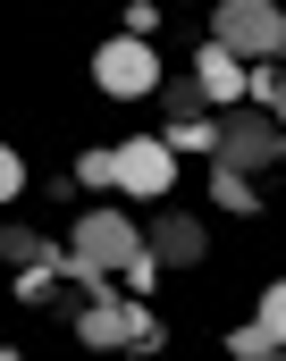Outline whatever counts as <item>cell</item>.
I'll return each mask as SVG.
<instances>
[{
  "instance_id": "1",
  "label": "cell",
  "mask_w": 286,
  "mask_h": 361,
  "mask_svg": "<svg viewBox=\"0 0 286 361\" xmlns=\"http://www.w3.org/2000/svg\"><path fill=\"white\" fill-rule=\"evenodd\" d=\"M210 42L236 51V59L286 68V8L278 0H219V8H210Z\"/></svg>"
},
{
  "instance_id": "16",
  "label": "cell",
  "mask_w": 286,
  "mask_h": 361,
  "mask_svg": "<svg viewBox=\"0 0 286 361\" xmlns=\"http://www.w3.org/2000/svg\"><path fill=\"white\" fill-rule=\"evenodd\" d=\"M17 193H25V160L0 143V202H17Z\"/></svg>"
},
{
  "instance_id": "7",
  "label": "cell",
  "mask_w": 286,
  "mask_h": 361,
  "mask_svg": "<svg viewBox=\"0 0 286 361\" xmlns=\"http://www.w3.org/2000/svg\"><path fill=\"white\" fill-rule=\"evenodd\" d=\"M152 261H169V269H186V261H202V227H193L186 210H169V219L152 227Z\"/></svg>"
},
{
  "instance_id": "11",
  "label": "cell",
  "mask_w": 286,
  "mask_h": 361,
  "mask_svg": "<svg viewBox=\"0 0 286 361\" xmlns=\"http://www.w3.org/2000/svg\"><path fill=\"white\" fill-rule=\"evenodd\" d=\"M160 101H169V126L177 118H202V85L193 76H160Z\"/></svg>"
},
{
  "instance_id": "14",
  "label": "cell",
  "mask_w": 286,
  "mask_h": 361,
  "mask_svg": "<svg viewBox=\"0 0 286 361\" xmlns=\"http://www.w3.org/2000/svg\"><path fill=\"white\" fill-rule=\"evenodd\" d=\"M210 193H219V210H253V185L227 177V169H210Z\"/></svg>"
},
{
  "instance_id": "13",
  "label": "cell",
  "mask_w": 286,
  "mask_h": 361,
  "mask_svg": "<svg viewBox=\"0 0 286 361\" xmlns=\"http://www.w3.org/2000/svg\"><path fill=\"white\" fill-rule=\"evenodd\" d=\"M261 328H270V345L286 353V277L270 286V294H261Z\"/></svg>"
},
{
  "instance_id": "12",
  "label": "cell",
  "mask_w": 286,
  "mask_h": 361,
  "mask_svg": "<svg viewBox=\"0 0 286 361\" xmlns=\"http://www.w3.org/2000/svg\"><path fill=\"white\" fill-rule=\"evenodd\" d=\"M227 353H236V361H278V345H270V328L253 319V328H236V336H227Z\"/></svg>"
},
{
  "instance_id": "2",
  "label": "cell",
  "mask_w": 286,
  "mask_h": 361,
  "mask_svg": "<svg viewBox=\"0 0 286 361\" xmlns=\"http://www.w3.org/2000/svg\"><path fill=\"white\" fill-rule=\"evenodd\" d=\"M143 252H152V244L135 235L126 210H85V219H76V244H68V261H76V269H101V277H126Z\"/></svg>"
},
{
  "instance_id": "9",
  "label": "cell",
  "mask_w": 286,
  "mask_h": 361,
  "mask_svg": "<svg viewBox=\"0 0 286 361\" xmlns=\"http://www.w3.org/2000/svg\"><path fill=\"white\" fill-rule=\"evenodd\" d=\"M244 92H253V101L286 126V68H253V76H244Z\"/></svg>"
},
{
  "instance_id": "17",
  "label": "cell",
  "mask_w": 286,
  "mask_h": 361,
  "mask_svg": "<svg viewBox=\"0 0 286 361\" xmlns=\"http://www.w3.org/2000/svg\"><path fill=\"white\" fill-rule=\"evenodd\" d=\"M0 361H17V353H8V345H0Z\"/></svg>"
},
{
  "instance_id": "6",
  "label": "cell",
  "mask_w": 286,
  "mask_h": 361,
  "mask_svg": "<svg viewBox=\"0 0 286 361\" xmlns=\"http://www.w3.org/2000/svg\"><path fill=\"white\" fill-rule=\"evenodd\" d=\"M193 85H202V101L236 109V92H244V59H236V51H219V42H202V51H193Z\"/></svg>"
},
{
  "instance_id": "3",
  "label": "cell",
  "mask_w": 286,
  "mask_h": 361,
  "mask_svg": "<svg viewBox=\"0 0 286 361\" xmlns=\"http://www.w3.org/2000/svg\"><path fill=\"white\" fill-rule=\"evenodd\" d=\"M278 152H286V126L261 109V101H236V109L219 118V152H210V169L244 177V169H261V160H278Z\"/></svg>"
},
{
  "instance_id": "10",
  "label": "cell",
  "mask_w": 286,
  "mask_h": 361,
  "mask_svg": "<svg viewBox=\"0 0 286 361\" xmlns=\"http://www.w3.org/2000/svg\"><path fill=\"white\" fill-rule=\"evenodd\" d=\"M0 261H17V269H34V261H51V244H42L34 227H0Z\"/></svg>"
},
{
  "instance_id": "4",
  "label": "cell",
  "mask_w": 286,
  "mask_h": 361,
  "mask_svg": "<svg viewBox=\"0 0 286 361\" xmlns=\"http://www.w3.org/2000/svg\"><path fill=\"white\" fill-rule=\"evenodd\" d=\"M93 76H101V92H118V101H143V92H160V59H152L143 34H118V42L93 51Z\"/></svg>"
},
{
  "instance_id": "5",
  "label": "cell",
  "mask_w": 286,
  "mask_h": 361,
  "mask_svg": "<svg viewBox=\"0 0 286 361\" xmlns=\"http://www.w3.org/2000/svg\"><path fill=\"white\" fill-rule=\"evenodd\" d=\"M177 177V152L160 143V135H135V143H118V185L126 193H143V202H160Z\"/></svg>"
},
{
  "instance_id": "8",
  "label": "cell",
  "mask_w": 286,
  "mask_h": 361,
  "mask_svg": "<svg viewBox=\"0 0 286 361\" xmlns=\"http://www.w3.org/2000/svg\"><path fill=\"white\" fill-rule=\"evenodd\" d=\"M160 143H169V152H202V160H210V152H219V118H177Z\"/></svg>"
},
{
  "instance_id": "15",
  "label": "cell",
  "mask_w": 286,
  "mask_h": 361,
  "mask_svg": "<svg viewBox=\"0 0 286 361\" xmlns=\"http://www.w3.org/2000/svg\"><path fill=\"white\" fill-rule=\"evenodd\" d=\"M76 177H85V185H118V143H109V152H85Z\"/></svg>"
}]
</instances>
